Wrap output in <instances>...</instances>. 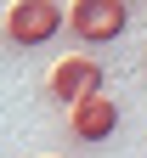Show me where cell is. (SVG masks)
Masks as SVG:
<instances>
[{
  "label": "cell",
  "mask_w": 147,
  "mask_h": 158,
  "mask_svg": "<svg viewBox=\"0 0 147 158\" xmlns=\"http://www.w3.org/2000/svg\"><path fill=\"white\" fill-rule=\"evenodd\" d=\"M62 23L85 40V45H108V40H119V34H124L130 6H124V0H74V6L62 11Z\"/></svg>",
  "instance_id": "6da1fadb"
},
{
  "label": "cell",
  "mask_w": 147,
  "mask_h": 158,
  "mask_svg": "<svg viewBox=\"0 0 147 158\" xmlns=\"http://www.w3.org/2000/svg\"><path fill=\"white\" fill-rule=\"evenodd\" d=\"M51 34H62V6L57 0H17L6 11V40L11 45H45Z\"/></svg>",
  "instance_id": "7a4b0ae2"
},
{
  "label": "cell",
  "mask_w": 147,
  "mask_h": 158,
  "mask_svg": "<svg viewBox=\"0 0 147 158\" xmlns=\"http://www.w3.org/2000/svg\"><path fill=\"white\" fill-rule=\"evenodd\" d=\"M102 79H108V73H102V62H96V56H62V62L51 68V102L74 107V102H85V96L108 90Z\"/></svg>",
  "instance_id": "3957f363"
},
{
  "label": "cell",
  "mask_w": 147,
  "mask_h": 158,
  "mask_svg": "<svg viewBox=\"0 0 147 158\" xmlns=\"http://www.w3.org/2000/svg\"><path fill=\"white\" fill-rule=\"evenodd\" d=\"M68 130L79 135V141H108V135L119 130V102H113V96L108 90H96V96H85V102H74L68 107Z\"/></svg>",
  "instance_id": "277c9868"
},
{
  "label": "cell",
  "mask_w": 147,
  "mask_h": 158,
  "mask_svg": "<svg viewBox=\"0 0 147 158\" xmlns=\"http://www.w3.org/2000/svg\"><path fill=\"white\" fill-rule=\"evenodd\" d=\"M124 6H130V0H124Z\"/></svg>",
  "instance_id": "5b68a950"
}]
</instances>
